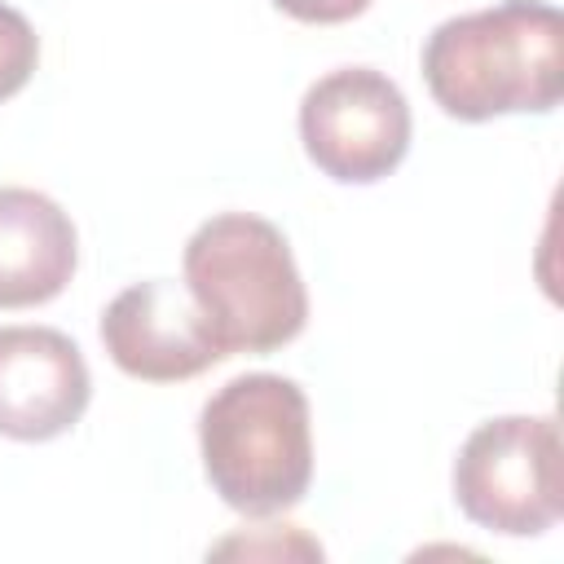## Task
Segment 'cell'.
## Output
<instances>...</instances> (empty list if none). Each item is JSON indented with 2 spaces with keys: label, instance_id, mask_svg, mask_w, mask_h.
I'll return each instance as SVG.
<instances>
[{
  "label": "cell",
  "instance_id": "cell-6",
  "mask_svg": "<svg viewBox=\"0 0 564 564\" xmlns=\"http://www.w3.org/2000/svg\"><path fill=\"white\" fill-rule=\"evenodd\" d=\"M101 344L123 375L145 383H181L225 357L189 286L172 278L123 286L101 313Z\"/></svg>",
  "mask_w": 564,
  "mask_h": 564
},
{
  "label": "cell",
  "instance_id": "cell-3",
  "mask_svg": "<svg viewBox=\"0 0 564 564\" xmlns=\"http://www.w3.org/2000/svg\"><path fill=\"white\" fill-rule=\"evenodd\" d=\"M207 485L242 516H278L308 494L313 427L295 379L251 370L216 388L198 414Z\"/></svg>",
  "mask_w": 564,
  "mask_h": 564
},
{
  "label": "cell",
  "instance_id": "cell-8",
  "mask_svg": "<svg viewBox=\"0 0 564 564\" xmlns=\"http://www.w3.org/2000/svg\"><path fill=\"white\" fill-rule=\"evenodd\" d=\"M79 264L70 216L40 189L0 185V308H35L66 291Z\"/></svg>",
  "mask_w": 564,
  "mask_h": 564
},
{
  "label": "cell",
  "instance_id": "cell-9",
  "mask_svg": "<svg viewBox=\"0 0 564 564\" xmlns=\"http://www.w3.org/2000/svg\"><path fill=\"white\" fill-rule=\"evenodd\" d=\"M35 62H40L35 26L13 4H0V101L26 88V79L35 75Z\"/></svg>",
  "mask_w": 564,
  "mask_h": 564
},
{
  "label": "cell",
  "instance_id": "cell-2",
  "mask_svg": "<svg viewBox=\"0 0 564 564\" xmlns=\"http://www.w3.org/2000/svg\"><path fill=\"white\" fill-rule=\"evenodd\" d=\"M185 286L225 357L273 352L308 322V291L286 234L251 212H220L185 242Z\"/></svg>",
  "mask_w": 564,
  "mask_h": 564
},
{
  "label": "cell",
  "instance_id": "cell-4",
  "mask_svg": "<svg viewBox=\"0 0 564 564\" xmlns=\"http://www.w3.org/2000/svg\"><path fill=\"white\" fill-rule=\"evenodd\" d=\"M564 449L555 414L485 419L454 458V502L502 538H538L564 516Z\"/></svg>",
  "mask_w": 564,
  "mask_h": 564
},
{
  "label": "cell",
  "instance_id": "cell-1",
  "mask_svg": "<svg viewBox=\"0 0 564 564\" xmlns=\"http://www.w3.org/2000/svg\"><path fill=\"white\" fill-rule=\"evenodd\" d=\"M423 79L463 123L546 115L564 93V13L546 0H502L445 18L423 44Z\"/></svg>",
  "mask_w": 564,
  "mask_h": 564
},
{
  "label": "cell",
  "instance_id": "cell-5",
  "mask_svg": "<svg viewBox=\"0 0 564 564\" xmlns=\"http://www.w3.org/2000/svg\"><path fill=\"white\" fill-rule=\"evenodd\" d=\"M410 101L375 66H339L308 84L300 141L313 167L339 185H375L410 150Z\"/></svg>",
  "mask_w": 564,
  "mask_h": 564
},
{
  "label": "cell",
  "instance_id": "cell-10",
  "mask_svg": "<svg viewBox=\"0 0 564 564\" xmlns=\"http://www.w3.org/2000/svg\"><path fill=\"white\" fill-rule=\"evenodd\" d=\"M282 13H291L295 22H317V26H330V22H348L357 13L370 9V0H273Z\"/></svg>",
  "mask_w": 564,
  "mask_h": 564
},
{
  "label": "cell",
  "instance_id": "cell-7",
  "mask_svg": "<svg viewBox=\"0 0 564 564\" xmlns=\"http://www.w3.org/2000/svg\"><path fill=\"white\" fill-rule=\"evenodd\" d=\"M93 397L79 344L53 326H0V436L53 441Z\"/></svg>",
  "mask_w": 564,
  "mask_h": 564
}]
</instances>
